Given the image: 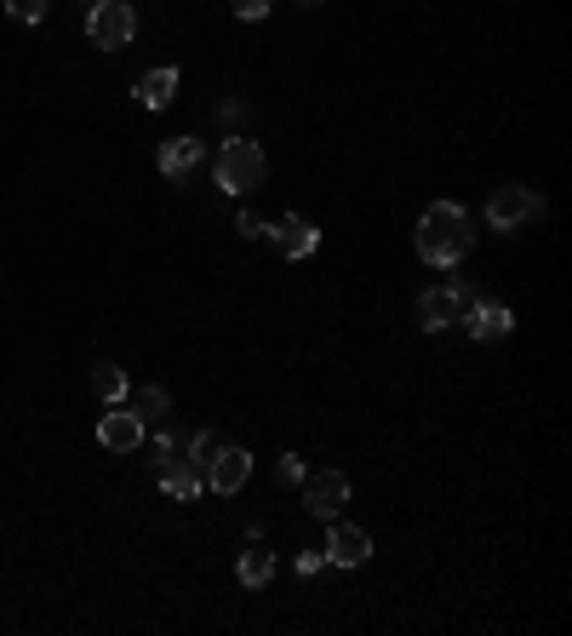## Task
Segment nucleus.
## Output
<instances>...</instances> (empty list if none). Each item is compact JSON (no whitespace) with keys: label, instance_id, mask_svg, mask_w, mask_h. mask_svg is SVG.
I'll return each instance as SVG.
<instances>
[{"label":"nucleus","instance_id":"obj_1","mask_svg":"<svg viewBox=\"0 0 572 636\" xmlns=\"http://www.w3.org/2000/svg\"><path fill=\"white\" fill-rule=\"evenodd\" d=\"M476 242V230H469V212L458 202H435L424 218H418V258L435 270H453L458 258L469 252Z\"/></svg>","mask_w":572,"mask_h":636},{"label":"nucleus","instance_id":"obj_2","mask_svg":"<svg viewBox=\"0 0 572 636\" xmlns=\"http://www.w3.org/2000/svg\"><path fill=\"white\" fill-rule=\"evenodd\" d=\"M263 172H270L263 144H252V138H223V150H218V190L252 195L263 184Z\"/></svg>","mask_w":572,"mask_h":636},{"label":"nucleus","instance_id":"obj_3","mask_svg":"<svg viewBox=\"0 0 572 636\" xmlns=\"http://www.w3.org/2000/svg\"><path fill=\"white\" fill-rule=\"evenodd\" d=\"M132 35H138V12L127 7V0H98V7L87 12V41L92 47L120 52V47H132Z\"/></svg>","mask_w":572,"mask_h":636},{"label":"nucleus","instance_id":"obj_4","mask_svg":"<svg viewBox=\"0 0 572 636\" xmlns=\"http://www.w3.org/2000/svg\"><path fill=\"white\" fill-rule=\"evenodd\" d=\"M538 212H544L538 190H526V184H504V190H493V202H486V224H493V230H526Z\"/></svg>","mask_w":572,"mask_h":636},{"label":"nucleus","instance_id":"obj_5","mask_svg":"<svg viewBox=\"0 0 572 636\" xmlns=\"http://www.w3.org/2000/svg\"><path fill=\"white\" fill-rule=\"evenodd\" d=\"M303 510L321 516V522H333V516L350 505V476L343 470H315V476H303Z\"/></svg>","mask_w":572,"mask_h":636},{"label":"nucleus","instance_id":"obj_6","mask_svg":"<svg viewBox=\"0 0 572 636\" xmlns=\"http://www.w3.org/2000/svg\"><path fill=\"white\" fill-rule=\"evenodd\" d=\"M476 304V293L469 287H458V282H446V287H429L424 298H418V322L429 327V333H441V327H453V322H464V310Z\"/></svg>","mask_w":572,"mask_h":636},{"label":"nucleus","instance_id":"obj_7","mask_svg":"<svg viewBox=\"0 0 572 636\" xmlns=\"http://www.w3.org/2000/svg\"><path fill=\"white\" fill-rule=\"evenodd\" d=\"M247 476H252V453L235 447V442H223L212 453V465H207V488L218 493V499H230V493L247 488Z\"/></svg>","mask_w":572,"mask_h":636},{"label":"nucleus","instance_id":"obj_8","mask_svg":"<svg viewBox=\"0 0 572 636\" xmlns=\"http://www.w3.org/2000/svg\"><path fill=\"white\" fill-rule=\"evenodd\" d=\"M143 430H150V425H143L127 402H109V413L98 419V442H104L109 453H138L143 447Z\"/></svg>","mask_w":572,"mask_h":636},{"label":"nucleus","instance_id":"obj_9","mask_svg":"<svg viewBox=\"0 0 572 636\" xmlns=\"http://www.w3.org/2000/svg\"><path fill=\"white\" fill-rule=\"evenodd\" d=\"M270 242H275L281 258H310L321 247V230L310 224V218H298V212H281L270 224Z\"/></svg>","mask_w":572,"mask_h":636},{"label":"nucleus","instance_id":"obj_10","mask_svg":"<svg viewBox=\"0 0 572 636\" xmlns=\"http://www.w3.org/2000/svg\"><path fill=\"white\" fill-rule=\"evenodd\" d=\"M366 556H373V533L350 528V522H333V533H326V562L333 568H361Z\"/></svg>","mask_w":572,"mask_h":636},{"label":"nucleus","instance_id":"obj_11","mask_svg":"<svg viewBox=\"0 0 572 636\" xmlns=\"http://www.w3.org/2000/svg\"><path fill=\"white\" fill-rule=\"evenodd\" d=\"M464 327H469V339L493 345V339H509V327H516V310H509V304H486V298H476V304L464 310Z\"/></svg>","mask_w":572,"mask_h":636},{"label":"nucleus","instance_id":"obj_12","mask_svg":"<svg viewBox=\"0 0 572 636\" xmlns=\"http://www.w3.org/2000/svg\"><path fill=\"white\" fill-rule=\"evenodd\" d=\"M200 161H207V150H200V138H167V144H160V155H155V167L172 178V184H183V178H190Z\"/></svg>","mask_w":572,"mask_h":636},{"label":"nucleus","instance_id":"obj_13","mask_svg":"<svg viewBox=\"0 0 572 636\" xmlns=\"http://www.w3.org/2000/svg\"><path fill=\"white\" fill-rule=\"evenodd\" d=\"M155 476H160V488H167L172 499H195V493L207 488V476H200V465H190V459H183V453H172V459L160 465Z\"/></svg>","mask_w":572,"mask_h":636},{"label":"nucleus","instance_id":"obj_14","mask_svg":"<svg viewBox=\"0 0 572 636\" xmlns=\"http://www.w3.org/2000/svg\"><path fill=\"white\" fill-rule=\"evenodd\" d=\"M172 98H178V69H172V64L150 69V75L138 81V104H143V109H167Z\"/></svg>","mask_w":572,"mask_h":636},{"label":"nucleus","instance_id":"obj_15","mask_svg":"<svg viewBox=\"0 0 572 636\" xmlns=\"http://www.w3.org/2000/svg\"><path fill=\"white\" fill-rule=\"evenodd\" d=\"M270 580H275V556L252 540L247 550H240V585H247V590H263Z\"/></svg>","mask_w":572,"mask_h":636},{"label":"nucleus","instance_id":"obj_16","mask_svg":"<svg viewBox=\"0 0 572 636\" xmlns=\"http://www.w3.org/2000/svg\"><path fill=\"white\" fill-rule=\"evenodd\" d=\"M132 413H138V419L143 425H155V419H167V413H172V395L167 390H160V385H143L138 395H132V402H127Z\"/></svg>","mask_w":572,"mask_h":636},{"label":"nucleus","instance_id":"obj_17","mask_svg":"<svg viewBox=\"0 0 572 636\" xmlns=\"http://www.w3.org/2000/svg\"><path fill=\"white\" fill-rule=\"evenodd\" d=\"M92 390L104 395V402H127V395H132V390H127V373H120V367H109V362L92 373Z\"/></svg>","mask_w":572,"mask_h":636},{"label":"nucleus","instance_id":"obj_18","mask_svg":"<svg viewBox=\"0 0 572 636\" xmlns=\"http://www.w3.org/2000/svg\"><path fill=\"white\" fill-rule=\"evenodd\" d=\"M218 447H223V442H218L212 430H195L190 442H183V459H190V465H200V476H207V465H212V453H218Z\"/></svg>","mask_w":572,"mask_h":636},{"label":"nucleus","instance_id":"obj_19","mask_svg":"<svg viewBox=\"0 0 572 636\" xmlns=\"http://www.w3.org/2000/svg\"><path fill=\"white\" fill-rule=\"evenodd\" d=\"M6 12L17 17V24H40V17L52 12V0H6Z\"/></svg>","mask_w":572,"mask_h":636},{"label":"nucleus","instance_id":"obj_20","mask_svg":"<svg viewBox=\"0 0 572 636\" xmlns=\"http://www.w3.org/2000/svg\"><path fill=\"white\" fill-rule=\"evenodd\" d=\"M275 482H281V488H298V482H303V459H298V453H281Z\"/></svg>","mask_w":572,"mask_h":636},{"label":"nucleus","instance_id":"obj_21","mask_svg":"<svg viewBox=\"0 0 572 636\" xmlns=\"http://www.w3.org/2000/svg\"><path fill=\"white\" fill-rule=\"evenodd\" d=\"M235 230H240V235H247V242H258V235H263V230H270V224H263V218H258L252 207H240V218H235Z\"/></svg>","mask_w":572,"mask_h":636},{"label":"nucleus","instance_id":"obj_22","mask_svg":"<svg viewBox=\"0 0 572 636\" xmlns=\"http://www.w3.org/2000/svg\"><path fill=\"white\" fill-rule=\"evenodd\" d=\"M235 7V17H247V24H258L263 12H270V0H230Z\"/></svg>","mask_w":572,"mask_h":636},{"label":"nucleus","instance_id":"obj_23","mask_svg":"<svg viewBox=\"0 0 572 636\" xmlns=\"http://www.w3.org/2000/svg\"><path fill=\"white\" fill-rule=\"evenodd\" d=\"M321 568H326V550H303V556H298V573H303V580H315Z\"/></svg>","mask_w":572,"mask_h":636},{"label":"nucleus","instance_id":"obj_24","mask_svg":"<svg viewBox=\"0 0 572 636\" xmlns=\"http://www.w3.org/2000/svg\"><path fill=\"white\" fill-rule=\"evenodd\" d=\"M303 7H315V0H303Z\"/></svg>","mask_w":572,"mask_h":636}]
</instances>
